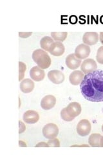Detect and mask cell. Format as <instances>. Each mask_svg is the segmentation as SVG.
I'll return each instance as SVG.
<instances>
[{"instance_id":"cell-25","label":"cell","mask_w":103,"mask_h":155,"mask_svg":"<svg viewBox=\"0 0 103 155\" xmlns=\"http://www.w3.org/2000/svg\"><path fill=\"white\" fill-rule=\"evenodd\" d=\"M32 34V32H19V36L20 38H28L30 36H31Z\"/></svg>"},{"instance_id":"cell-5","label":"cell","mask_w":103,"mask_h":155,"mask_svg":"<svg viewBox=\"0 0 103 155\" xmlns=\"http://www.w3.org/2000/svg\"><path fill=\"white\" fill-rule=\"evenodd\" d=\"M97 64L96 61L91 58H88V59H86L83 61L81 66V71L85 74L97 70Z\"/></svg>"},{"instance_id":"cell-15","label":"cell","mask_w":103,"mask_h":155,"mask_svg":"<svg viewBox=\"0 0 103 155\" xmlns=\"http://www.w3.org/2000/svg\"><path fill=\"white\" fill-rule=\"evenodd\" d=\"M85 74L81 71H74L72 72L69 76V80L70 83L73 85H77L81 83Z\"/></svg>"},{"instance_id":"cell-16","label":"cell","mask_w":103,"mask_h":155,"mask_svg":"<svg viewBox=\"0 0 103 155\" xmlns=\"http://www.w3.org/2000/svg\"><path fill=\"white\" fill-rule=\"evenodd\" d=\"M34 82L29 78L23 80L20 83V89L24 93H29L34 89Z\"/></svg>"},{"instance_id":"cell-21","label":"cell","mask_w":103,"mask_h":155,"mask_svg":"<svg viewBox=\"0 0 103 155\" xmlns=\"http://www.w3.org/2000/svg\"><path fill=\"white\" fill-rule=\"evenodd\" d=\"M61 117L63 120L66 121V122H71V121H72L73 119H74V118L72 117V116H70L69 114L68 113L66 107H65L61 110Z\"/></svg>"},{"instance_id":"cell-7","label":"cell","mask_w":103,"mask_h":155,"mask_svg":"<svg viewBox=\"0 0 103 155\" xmlns=\"http://www.w3.org/2000/svg\"><path fill=\"white\" fill-rule=\"evenodd\" d=\"M90 53V47L86 44H80L78 45L75 50L76 56L80 60L85 59Z\"/></svg>"},{"instance_id":"cell-26","label":"cell","mask_w":103,"mask_h":155,"mask_svg":"<svg viewBox=\"0 0 103 155\" xmlns=\"http://www.w3.org/2000/svg\"><path fill=\"white\" fill-rule=\"evenodd\" d=\"M36 147H48V145L47 143L45 142H40V143H38L36 145Z\"/></svg>"},{"instance_id":"cell-22","label":"cell","mask_w":103,"mask_h":155,"mask_svg":"<svg viewBox=\"0 0 103 155\" xmlns=\"http://www.w3.org/2000/svg\"><path fill=\"white\" fill-rule=\"evenodd\" d=\"M96 60L98 63L101 64H103V46L100 47L98 49L96 56Z\"/></svg>"},{"instance_id":"cell-10","label":"cell","mask_w":103,"mask_h":155,"mask_svg":"<svg viewBox=\"0 0 103 155\" xmlns=\"http://www.w3.org/2000/svg\"><path fill=\"white\" fill-rule=\"evenodd\" d=\"M99 40V35L95 32H85L82 38V41L87 45H95Z\"/></svg>"},{"instance_id":"cell-4","label":"cell","mask_w":103,"mask_h":155,"mask_svg":"<svg viewBox=\"0 0 103 155\" xmlns=\"http://www.w3.org/2000/svg\"><path fill=\"white\" fill-rule=\"evenodd\" d=\"M92 125L86 119L81 120L77 125V133L81 137H86L91 131Z\"/></svg>"},{"instance_id":"cell-17","label":"cell","mask_w":103,"mask_h":155,"mask_svg":"<svg viewBox=\"0 0 103 155\" xmlns=\"http://www.w3.org/2000/svg\"><path fill=\"white\" fill-rule=\"evenodd\" d=\"M102 136L100 134L94 133L90 136L88 143L92 147H100V141Z\"/></svg>"},{"instance_id":"cell-30","label":"cell","mask_w":103,"mask_h":155,"mask_svg":"<svg viewBox=\"0 0 103 155\" xmlns=\"http://www.w3.org/2000/svg\"><path fill=\"white\" fill-rule=\"evenodd\" d=\"M102 132H103V125H102Z\"/></svg>"},{"instance_id":"cell-23","label":"cell","mask_w":103,"mask_h":155,"mask_svg":"<svg viewBox=\"0 0 103 155\" xmlns=\"http://www.w3.org/2000/svg\"><path fill=\"white\" fill-rule=\"evenodd\" d=\"M48 147H60V140L57 138H52L50 139L47 142Z\"/></svg>"},{"instance_id":"cell-6","label":"cell","mask_w":103,"mask_h":155,"mask_svg":"<svg viewBox=\"0 0 103 155\" xmlns=\"http://www.w3.org/2000/svg\"><path fill=\"white\" fill-rule=\"evenodd\" d=\"M48 77L52 83L60 84L65 80V75L63 72L59 70H52L48 72Z\"/></svg>"},{"instance_id":"cell-28","label":"cell","mask_w":103,"mask_h":155,"mask_svg":"<svg viewBox=\"0 0 103 155\" xmlns=\"http://www.w3.org/2000/svg\"><path fill=\"white\" fill-rule=\"evenodd\" d=\"M19 147H27V144L24 142H23V141H19Z\"/></svg>"},{"instance_id":"cell-19","label":"cell","mask_w":103,"mask_h":155,"mask_svg":"<svg viewBox=\"0 0 103 155\" xmlns=\"http://www.w3.org/2000/svg\"><path fill=\"white\" fill-rule=\"evenodd\" d=\"M68 35L66 32H51V36L56 41H63L65 40Z\"/></svg>"},{"instance_id":"cell-8","label":"cell","mask_w":103,"mask_h":155,"mask_svg":"<svg viewBox=\"0 0 103 155\" xmlns=\"http://www.w3.org/2000/svg\"><path fill=\"white\" fill-rule=\"evenodd\" d=\"M23 121L27 124H36L40 120V115L38 113L33 110H28L23 114Z\"/></svg>"},{"instance_id":"cell-24","label":"cell","mask_w":103,"mask_h":155,"mask_svg":"<svg viewBox=\"0 0 103 155\" xmlns=\"http://www.w3.org/2000/svg\"><path fill=\"white\" fill-rule=\"evenodd\" d=\"M26 129L25 125H24L21 121H19V133H23Z\"/></svg>"},{"instance_id":"cell-18","label":"cell","mask_w":103,"mask_h":155,"mask_svg":"<svg viewBox=\"0 0 103 155\" xmlns=\"http://www.w3.org/2000/svg\"><path fill=\"white\" fill-rule=\"evenodd\" d=\"M54 42L53 39L50 36H45L43 37L40 41V45L43 49L48 52L49 48L52 43Z\"/></svg>"},{"instance_id":"cell-14","label":"cell","mask_w":103,"mask_h":155,"mask_svg":"<svg viewBox=\"0 0 103 155\" xmlns=\"http://www.w3.org/2000/svg\"><path fill=\"white\" fill-rule=\"evenodd\" d=\"M66 108L68 113L74 118L81 113V106L78 102H72L68 104Z\"/></svg>"},{"instance_id":"cell-20","label":"cell","mask_w":103,"mask_h":155,"mask_svg":"<svg viewBox=\"0 0 103 155\" xmlns=\"http://www.w3.org/2000/svg\"><path fill=\"white\" fill-rule=\"evenodd\" d=\"M26 69V65L22 61H19V81H21L23 79Z\"/></svg>"},{"instance_id":"cell-9","label":"cell","mask_w":103,"mask_h":155,"mask_svg":"<svg viewBox=\"0 0 103 155\" xmlns=\"http://www.w3.org/2000/svg\"><path fill=\"white\" fill-rule=\"evenodd\" d=\"M65 50V46H64L62 42L54 41L49 48L48 52L52 55L55 56H60L64 54Z\"/></svg>"},{"instance_id":"cell-1","label":"cell","mask_w":103,"mask_h":155,"mask_svg":"<svg viewBox=\"0 0 103 155\" xmlns=\"http://www.w3.org/2000/svg\"><path fill=\"white\" fill-rule=\"evenodd\" d=\"M80 89L86 100L92 102L103 101V70L97 69L85 74Z\"/></svg>"},{"instance_id":"cell-13","label":"cell","mask_w":103,"mask_h":155,"mask_svg":"<svg viewBox=\"0 0 103 155\" xmlns=\"http://www.w3.org/2000/svg\"><path fill=\"white\" fill-rule=\"evenodd\" d=\"M30 76L31 78L36 81H40L44 79L45 76V71L38 66L33 67L30 71Z\"/></svg>"},{"instance_id":"cell-2","label":"cell","mask_w":103,"mask_h":155,"mask_svg":"<svg viewBox=\"0 0 103 155\" xmlns=\"http://www.w3.org/2000/svg\"><path fill=\"white\" fill-rule=\"evenodd\" d=\"M32 59L37 66L42 69H46L51 65V58L48 52L43 49L35 50L32 53Z\"/></svg>"},{"instance_id":"cell-3","label":"cell","mask_w":103,"mask_h":155,"mask_svg":"<svg viewBox=\"0 0 103 155\" xmlns=\"http://www.w3.org/2000/svg\"><path fill=\"white\" fill-rule=\"evenodd\" d=\"M59 133V128L55 124L50 123L43 128V134L47 139L55 138Z\"/></svg>"},{"instance_id":"cell-11","label":"cell","mask_w":103,"mask_h":155,"mask_svg":"<svg viewBox=\"0 0 103 155\" xmlns=\"http://www.w3.org/2000/svg\"><path fill=\"white\" fill-rule=\"evenodd\" d=\"M66 65L70 69L75 70L79 67L81 64V60L77 58L75 54H70L66 58Z\"/></svg>"},{"instance_id":"cell-27","label":"cell","mask_w":103,"mask_h":155,"mask_svg":"<svg viewBox=\"0 0 103 155\" xmlns=\"http://www.w3.org/2000/svg\"><path fill=\"white\" fill-rule=\"evenodd\" d=\"M99 40L101 43L103 45V32H100V35H99Z\"/></svg>"},{"instance_id":"cell-29","label":"cell","mask_w":103,"mask_h":155,"mask_svg":"<svg viewBox=\"0 0 103 155\" xmlns=\"http://www.w3.org/2000/svg\"><path fill=\"white\" fill-rule=\"evenodd\" d=\"M100 147H103V137H101V141H100Z\"/></svg>"},{"instance_id":"cell-12","label":"cell","mask_w":103,"mask_h":155,"mask_svg":"<svg viewBox=\"0 0 103 155\" xmlns=\"http://www.w3.org/2000/svg\"><path fill=\"white\" fill-rule=\"evenodd\" d=\"M56 104V98L53 95L45 96L41 100V106L44 110H50L55 106Z\"/></svg>"}]
</instances>
